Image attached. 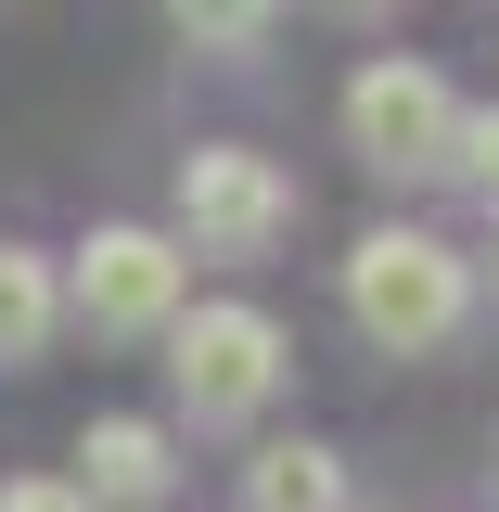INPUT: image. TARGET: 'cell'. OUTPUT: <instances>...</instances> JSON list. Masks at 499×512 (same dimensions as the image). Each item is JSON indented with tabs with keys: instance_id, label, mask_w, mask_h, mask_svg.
<instances>
[{
	"instance_id": "1",
	"label": "cell",
	"mask_w": 499,
	"mask_h": 512,
	"mask_svg": "<svg viewBox=\"0 0 499 512\" xmlns=\"http://www.w3.org/2000/svg\"><path fill=\"white\" fill-rule=\"evenodd\" d=\"M346 320L372 333L384 359H423V346H448L474 320V269L436 231H372V244L346 256Z\"/></svg>"
},
{
	"instance_id": "2",
	"label": "cell",
	"mask_w": 499,
	"mask_h": 512,
	"mask_svg": "<svg viewBox=\"0 0 499 512\" xmlns=\"http://www.w3.org/2000/svg\"><path fill=\"white\" fill-rule=\"evenodd\" d=\"M346 141L372 154L384 180H436L448 154H461V103H448V77H436V64L372 52L359 77H346Z\"/></svg>"
},
{
	"instance_id": "3",
	"label": "cell",
	"mask_w": 499,
	"mask_h": 512,
	"mask_svg": "<svg viewBox=\"0 0 499 512\" xmlns=\"http://www.w3.org/2000/svg\"><path fill=\"white\" fill-rule=\"evenodd\" d=\"M167 372H180V410H192V423H256L269 384H282V320L244 308V295H231V308H180Z\"/></svg>"
},
{
	"instance_id": "4",
	"label": "cell",
	"mask_w": 499,
	"mask_h": 512,
	"mask_svg": "<svg viewBox=\"0 0 499 512\" xmlns=\"http://www.w3.org/2000/svg\"><path fill=\"white\" fill-rule=\"evenodd\" d=\"M180 231L205 256H269L295 231V180L244 141H205V154H180Z\"/></svg>"
},
{
	"instance_id": "5",
	"label": "cell",
	"mask_w": 499,
	"mask_h": 512,
	"mask_svg": "<svg viewBox=\"0 0 499 512\" xmlns=\"http://www.w3.org/2000/svg\"><path fill=\"white\" fill-rule=\"evenodd\" d=\"M64 308L90 333H180V244L167 231H90L77 269H64Z\"/></svg>"
},
{
	"instance_id": "6",
	"label": "cell",
	"mask_w": 499,
	"mask_h": 512,
	"mask_svg": "<svg viewBox=\"0 0 499 512\" xmlns=\"http://www.w3.org/2000/svg\"><path fill=\"white\" fill-rule=\"evenodd\" d=\"M77 461H90V474H77V500H116V512H154L167 500V487H180V461H167V436H154V423H90V436H77Z\"/></svg>"
},
{
	"instance_id": "7",
	"label": "cell",
	"mask_w": 499,
	"mask_h": 512,
	"mask_svg": "<svg viewBox=\"0 0 499 512\" xmlns=\"http://www.w3.org/2000/svg\"><path fill=\"white\" fill-rule=\"evenodd\" d=\"M244 512H346V461L320 436H282V448H256V474H244Z\"/></svg>"
},
{
	"instance_id": "8",
	"label": "cell",
	"mask_w": 499,
	"mask_h": 512,
	"mask_svg": "<svg viewBox=\"0 0 499 512\" xmlns=\"http://www.w3.org/2000/svg\"><path fill=\"white\" fill-rule=\"evenodd\" d=\"M52 320H64V282H52V256L0 244V372H26V359L52 346Z\"/></svg>"
},
{
	"instance_id": "9",
	"label": "cell",
	"mask_w": 499,
	"mask_h": 512,
	"mask_svg": "<svg viewBox=\"0 0 499 512\" xmlns=\"http://www.w3.org/2000/svg\"><path fill=\"white\" fill-rule=\"evenodd\" d=\"M448 167H461V180L499 205V103H487V116H461V154H448Z\"/></svg>"
},
{
	"instance_id": "10",
	"label": "cell",
	"mask_w": 499,
	"mask_h": 512,
	"mask_svg": "<svg viewBox=\"0 0 499 512\" xmlns=\"http://www.w3.org/2000/svg\"><path fill=\"white\" fill-rule=\"evenodd\" d=\"M0 512H90V500H77V474H13Z\"/></svg>"
}]
</instances>
